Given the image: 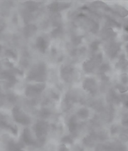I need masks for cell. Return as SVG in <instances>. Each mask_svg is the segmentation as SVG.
<instances>
[{"instance_id":"11","label":"cell","mask_w":128,"mask_h":151,"mask_svg":"<svg viewBox=\"0 0 128 151\" xmlns=\"http://www.w3.org/2000/svg\"><path fill=\"white\" fill-rule=\"evenodd\" d=\"M62 142L65 143H68V144H71L73 142V140L71 137L70 136H65L62 139Z\"/></svg>"},{"instance_id":"8","label":"cell","mask_w":128,"mask_h":151,"mask_svg":"<svg viewBox=\"0 0 128 151\" xmlns=\"http://www.w3.org/2000/svg\"><path fill=\"white\" fill-rule=\"evenodd\" d=\"M88 114H89V112H88L87 110H86V109H81L78 113V115H79V117H81V118L87 117L88 116Z\"/></svg>"},{"instance_id":"12","label":"cell","mask_w":128,"mask_h":151,"mask_svg":"<svg viewBox=\"0 0 128 151\" xmlns=\"http://www.w3.org/2000/svg\"><path fill=\"white\" fill-rule=\"evenodd\" d=\"M50 111H49L48 110H46V109H43L42 111H41V116L43 117H48L49 115H50Z\"/></svg>"},{"instance_id":"6","label":"cell","mask_w":128,"mask_h":151,"mask_svg":"<svg viewBox=\"0 0 128 151\" xmlns=\"http://www.w3.org/2000/svg\"><path fill=\"white\" fill-rule=\"evenodd\" d=\"M37 46L39 50L42 52H45L46 48V42L42 37H39L37 40Z\"/></svg>"},{"instance_id":"7","label":"cell","mask_w":128,"mask_h":151,"mask_svg":"<svg viewBox=\"0 0 128 151\" xmlns=\"http://www.w3.org/2000/svg\"><path fill=\"white\" fill-rule=\"evenodd\" d=\"M77 120L76 117H73L69 122V129L71 132H74L77 127Z\"/></svg>"},{"instance_id":"14","label":"cell","mask_w":128,"mask_h":151,"mask_svg":"<svg viewBox=\"0 0 128 151\" xmlns=\"http://www.w3.org/2000/svg\"><path fill=\"white\" fill-rule=\"evenodd\" d=\"M6 54L8 55V56H9V57H14L15 58L16 57V55L14 54V53L12 52V51H11V50H8V51L6 52Z\"/></svg>"},{"instance_id":"9","label":"cell","mask_w":128,"mask_h":151,"mask_svg":"<svg viewBox=\"0 0 128 151\" xmlns=\"http://www.w3.org/2000/svg\"><path fill=\"white\" fill-rule=\"evenodd\" d=\"M35 27L33 26V25H29L25 28V33H27V35H29L30 34H32L33 32L35 31Z\"/></svg>"},{"instance_id":"13","label":"cell","mask_w":128,"mask_h":151,"mask_svg":"<svg viewBox=\"0 0 128 151\" xmlns=\"http://www.w3.org/2000/svg\"><path fill=\"white\" fill-rule=\"evenodd\" d=\"M81 37H75L73 40V42L75 45H78V44H80V43L81 42Z\"/></svg>"},{"instance_id":"17","label":"cell","mask_w":128,"mask_h":151,"mask_svg":"<svg viewBox=\"0 0 128 151\" xmlns=\"http://www.w3.org/2000/svg\"><path fill=\"white\" fill-rule=\"evenodd\" d=\"M59 151H68V149L65 146V145H61Z\"/></svg>"},{"instance_id":"10","label":"cell","mask_w":128,"mask_h":151,"mask_svg":"<svg viewBox=\"0 0 128 151\" xmlns=\"http://www.w3.org/2000/svg\"><path fill=\"white\" fill-rule=\"evenodd\" d=\"M84 68L86 70V72H90L93 68V63L91 62H87L85 63Z\"/></svg>"},{"instance_id":"4","label":"cell","mask_w":128,"mask_h":151,"mask_svg":"<svg viewBox=\"0 0 128 151\" xmlns=\"http://www.w3.org/2000/svg\"><path fill=\"white\" fill-rule=\"evenodd\" d=\"M23 141L28 145H34L35 141L32 139L31 133L29 132V130L28 129H24L23 134Z\"/></svg>"},{"instance_id":"15","label":"cell","mask_w":128,"mask_h":151,"mask_svg":"<svg viewBox=\"0 0 128 151\" xmlns=\"http://www.w3.org/2000/svg\"><path fill=\"white\" fill-rule=\"evenodd\" d=\"M91 47L92 48V50H96V49L97 48V47H98V43H97V42H94V43H92V45H91Z\"/></svg>"},{"instance_id":"2","label":"cell","mask_w":128,"mask_h":151,"mask_svg":"<svg viewBox=\"0 0 128 151\" xmlns=\"http://www.w3.org/2000/svg\"><path fill=\"white\" fill-rule=\"evenodd\" d=\"M48 125L45 122H39L37 124L36 126V133L38 138L45 137L47 132Z\"/></svg>"},{"instance_id":"1","label":"cell","mask_w":128,"mask_h":151,"mask_svg":"<svg viewBox=\"0 0 128 151\" xmlns=\"http://www.w3.org/2000/svg\"><path fill=\"white\" fill-rule=\"evenodd\" d=\"M13 114L14 119L18 122L24 125H28L30 123V119H29V118L19 109L14 108L13 110Z\"/></svg>"},{"instance_id":"16","label":"cell","mask_w":128,"mask_h":151,"mask_svg":"<svg viewBox=\"0 0 128 151\" xmlns=\"http://www.w3.org/2000/svg\"><path fill=\"white\" fill-rule=\"evenodd\" d=\"M108 68H109V65H104L101 67V69L102 70V71H106V70H108Z\"/></svg>"},{"instance_id":"3","label":"cell","mask_w":128,"mask_h":151,"mask_svg":"<svg viewBox=\"0 0 128 151\" xmlns=\"http://www.w3.org/2000/svg\"><path fill=\"white\" fill-rule=\"evenodd\" d=\"M45 85L44 84H38L33 86H29L26 90V94L28 96H33L45 88Z\"/></svg>"},{"instance_id":"5","label":"cell","mask_w":128,"mask_h":151,"mask_svg":"<svg viewBox=\"0 0 128 151\" xmlns=\"http://www.w3.org/2000/svg\"><path fill=\"white\" fill-rule=\"evenodd\" d=\"M84 87L87 90H90L91 92H96V83L94 80L87 79L84 83Z\"/></svg>"}]
</instances>
